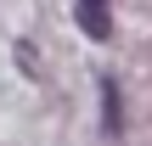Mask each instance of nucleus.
<instances>
[{
    "label": "nucleus",
    "mask_w": 152,
    "mask_h": 146,
    "mask_svg": "<svg viewBox=\"0 0 152 146\" xmlns=\"http://www.w3.org/2000/svg\"><path fill=\"white\" fill-rule=\"evenodd\" d=\"M73 17L90 39H107L113 34V17H107V0H73Z\"/></svg>",
    "instance_id": "1"
},
{
    "label": "nucleus",
    "mask_w": 152,
    "mask_h": 146,
    "mask_svg": "<svg viewBox=\"0 0 152 146\" xmlns=\"http://www.w3.org/2000/svg\"><path fill=\"white\" fill-rule=\"evenodd\" d=\"M102 113H107V118H102V129H107V135H118V129H124V101H118V84H113V73L102 79Z\"/></svg>",
    "instance_id": "2"
}]
</instances>
